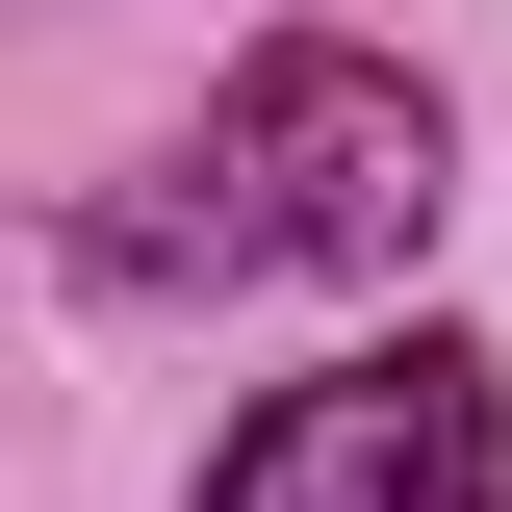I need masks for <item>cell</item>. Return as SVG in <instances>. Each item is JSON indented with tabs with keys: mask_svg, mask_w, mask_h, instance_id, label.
I'll return each mask as SVG.
<instances>
[{
	"mask_svg": "<svg viewBox=\"0 0 512 512\" xmlns=\"http://www.w3.org/2000/svg\"><path fill=\"white\" fill-rule=\"evenodd\" d=\"M436 205H461L436 77H384V52H333V26H282V52L180 128V180L103 205V282H410V256H436Z\"/></svg>",
	"mask_w": 512,
	"mask_h": 512,
	"instance_id": "1",
	"label": "cell"
},
{
	"mask_svg": "<svg viewBox=\"0 0 512 512\" xmlns=\"http://www.w3.org/2000/svg\"><path fill=\"white\" fill-rule=\"evenodd\" d=\"M205 512H512V384L461 359V333L308 359V384H256V410H231Z\"/></svg>",
	"mask_w": 512,
	"mask_h": 512,
	"instance_id": "2",
	"label": "cell"
}]
</instances>
